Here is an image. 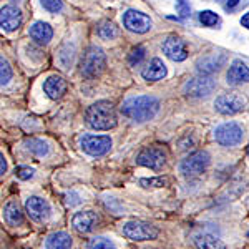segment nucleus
Returning <instances> with one entry per match:
<instances>
[{"label":"nucleus","mask_w":249,"mask_h":249,"mask_svg":"<svg viewBox=\"0 0 249 249\" xmlns=\"http://www.w3.org/2000/svg\"><path fill=\"white\" fill-rule=\"evenodd\" d=\"M96 224H98V214L90 210L75 213L73 218H71V226H73V230L82 232V234L91 232L95 230Z\"/></svg>","instance_id":"nucleus-15"},{"label":"nucleus","mask_w":249,"mask_h":249,"mask_svg":"<svg viewBox=\"0 0 249 249\" xmlns=\"http://www.w3.org/2000/svg\"><path fill=\"white\" fill-rule=\"evenodd\" d=\"M3 218H5V221L10 226H20V224H23L25 216H23V211H22V208H20L18 201L10 199V201L3 206Z\"/></svg>","instance_id":"nucleus-21"},{"label":"nucleus","mask_w":249,"mask_h":249,"mask_svg":"<svg viewBox=\"0 0 249 249\" xmlns=\"http://www.w3.org/2000/svg\"><path fill=\"white\" fill-rule=\"evenodd\" d=\"M85 122L88 126L93 128V130H102V131L113 130L116 126V123H118L113 103L107 102V100L95 102L93 105H90L87 108Z\"/></svg>","instance_id":"nucleus-2"},{"label":"nucleus","mask_w":249,"mask_h":249,"mask_svg":"<svg viewBox=\"0 0 249 249\" xmlns=\"http://www.w3.org/2000/svg\"><path fill=\"white\" fill-rule=\"evenodd\" d=\"M96 34L103 40H113L118 37V27L113 22H110V20H103L96 27Z\"/></svg>","instance_id":"nucleus-25"},{"label":"nucleus","mask_w":249,"mask_h":249,"mask_svg":"<svg viewBox=\"0 0 249 249\" xmlns=\"http://www.w3.org/2000/svg\"><path fill=\"white\" fill-rule=\"evenodd\" d=\"M195 244L198 249H226V244L213 234H198L195 238Z\"/></svg>","instance_id":"nucleus-23"},{"label":"nucleus","mask_w":249,"mask_h":249,"mask_svg":"<svg viewBox=\"0 0 249 249\" xmlns=\"http://www.w3.org/2000/svg\"><path fill=\"white\" fill-rule=\"evenodd\" d=\"M15 175H17L18 179H22V181H27V179L34 178L35 176V170L30 166H18L17 170H15Z\"/></svg>","instance_id":"nucleus-33"},{"label":"nucleus","mask_w":249,"mask_h":249,"mask_svg":"<svg viewBox=\"0 0 249 249\" xmlns=\"http://www.w3.org/2000/svg\"><path fill=\"white\" fill-rule=\"evenodd\" d=\"M241 25L246 27V29L249 30V12H248V14H244V15H243V18H241Z\"/></svg>","instance_id":"nucleus-38"},{"label":"nucleus","mask_w":249,"mask_h":249,"mask_svg":"<svg viewBox=\"0 0 249 249\" xmlns=\"http://www.w3.org/2000/svg\"><path fill=\"white\" fill-rule=\"evenodd\" d=\"M166 184L164 178H142L140 179V186L143 188H163Z\"/></svg>","instance_id":"nucleus-31"},{"label":"nucleus","mask_w":249,"mask_h":249,"mask_svg":"<svg viewBox=\"0 0 249 249\" xmlns=\"http://www.w3.org/2000/svg\"><path fill=\"white\" fill-rule=\"evenodd\" d=\"M40 3L50 14H58L63 9V0H40Z\"/></svg>","instance_id":"nucleus-30"},{"label":"nucleus","mask_w":249,"mask_h":249,"mask_svg":"<svg viewBox=\"0 0 249 249\" xmlns=\"http://www.w3.org/2000/svg\"><path fill=\"white\" fill-rule=\"evenodd\" d=\"M211 163V158L206 151H195V153L188 155L186 158L179 163V171L186 178H196V176L203 175L208 170Z\"/></svg>","instance_id":"nucleus-4"},{"label":"nucleus","mask_w":249,"mask_h":249,"mask_svg":"<svg viewBox=\"0 0 249 249\" xmlns=\"http://www.w3.org/2000/svg\"><path fill=\"white\" fill-rule=\"evenodd\" d=\"M113 146L108 135H83L80 138V148L90 156H103Z\"/></svg>","instance_id":"nucleus-6"},{"label":"nucleus","mask_w":249,"mask_h":249,"mask_svg":"<svg viewBox=\"0 0 249 249\" xmlns=\"http://www.w3.org/2000/svg\"><path fill=\"white\" fill-rule=\"evenodd\" d=\"M12 75L14 71H12L10 63L3 57H0V85H7L12 80Z\"/></svg>","instance_id":"nucleus-28"},{"label":"nucleus","mask_w":249,"mask_h":249,"mask_svg":"<svg viewBox=\"0 0 249 249\" xmlns=\"http://www.w3.org/2000/svg\"><path fill=\"white\" fill-rule=\"evenodd\" d=\"M122 232L131 241H153L160 236L158 228L144 221H126L122 226Z\"/></svg>","instance_id":"nucleus-5"},{"label":"nucleus","mask_w":249,"mask_h":249,"mask_svg":"<svg viewBox=\"0 0 249 249\" xmlns=\"http://www.w3.org/2000/svg\"><path fill=\"white\" fill-rule=\"evenodd\" d=\"M248 155H249V144H248Z\"/></svg>","instance_id":"nucleus-40"},{"label":"nucleus","mask_w":249,"mask_h":249,"mask_svg":"<svg viewBox=\"0 0 249 249\" xmlns=\"http://www.w3.org/2000/svg\"><path fill=\"white\" fill-rule=\"evenodd\" d=\"M224 55H208V57H203L198 60L196 67H198V71L201 75H211L214 71H218L221 65L224 63Z\"/></svg>","instance_id":"nucleus-20"},{"label":"nucleus","mask_w":249,"mask_h":249,"mask_svg":"<svg viewBox=\"0 0 249 249\" xmlns=\"http://www.w3.org/2000/svg\"><path fill=\"white\" fill-rule=\"evenodd\" d=\"M107 208H108V210H111V211H115V213L120 211V206L115 203V199H110V201L107 199Z\"/></svg>","instance_id":"nucleus-37"},{"label":"nucleus","mask_w":249,"mask_h":249,"mask_svg":"<svg viewBox=\"0 0 249 249\" xmlns=\"http://www.w3.org/2000/svg\"><path fill=\"white\" fill-rule=\"evenodd\" d=\"M73 239L65 231H57L50 234L45 241V249H71Z\"/></svg>","instance_id":"nucleus-22"},{"label":"nucleus","mask_w":249,"mask_h":249,"mask_svg":"<svg viewBox=\"0 0 249 249\" xmlns=\"http://www.w3.org/2000/svg\"><path fill=\"white\" fill-rule=\"evenodd\" d=\"M142 77L148 82H158L166 77V65L163 63V60L160 58H153L146 67L143 68Z\"/></svg>","instance_id":"nucleus-19"},{"label":"nucleus","mask_w":249,"mask_h":249,"mask_svg":"<svg viewBox=\"0 0 249 249\" xmlns=\"http://www.w3.org/2000/svg\"><path fill=\"white\" fill-rule=\"evenodd\" d=\"M120 111L123 113V116L131 120V122L136 123L150 122L160 111V100L151 95L131 96V98L124 100L122 103Z\"/></svg>","instance_id":"nucleus-1"},{"label":"nucleus","mask_w":249,"mask_h":249,"mask_svg":"<svg viewBox=\"0 0 249 249\" xmlns=\"http://www.w3.org/2000/svg\"><path fill=\"white\" fill-rule=\"evenodd\" d=\"M226 77H228V83L234 87L241 85V83H249V68L241 60H234L231 63L230 70H228Z\"/></svg>","instance_id":"nucleus-17"},{"label":"nucleus","mask_w":249,"mask_h":249,"mask_svg":"<svg viewBox=\"0 0 249 249\" xmlns=\"http://www.w3.org/2000/svg\"><path fill=\"white\" fill-rule=\"evenodd\" d=\"M199 22H201L204 27H214L216 23L219 22V17H218V14H214L213 10H203V12H199Z\"/></svg>","instance_id":"nucleus-29"},{"label":"nucleus","mask_w":249,"mask_h":249,"mask_svg":"<svg viewBox=\"0 0 249 249\" xmlns=\"http://www.w3.org/2000/svg\"><path fill=\"white\" fill-rule=\"evenodd\" d=\"M107 67V55L105 52L96 45H90L83 52L82 60H80V73L88 80H93Z\"/></svg>","instance_id":"nucleus-3"},{"label":"nucleus","mask_w":249,"mask_h":249,"mask_svg":"<svg viewBox=\"0 0 249 249\" xmlns=\"http://www.w3.org/2000/svg\"><path fill=\"white\" fill-rule=\"evenodd\" d=\"M216 83L210 75H201V77H195L191 80H188L183 85V93L190 98H203L213 93Z\"/></svg>","instance_id":"nucleus-8"},{"label":"nucleus","mask_w":249,"mask_h":249,"mask_svg":"<svg viewBox=\"0 0 249 249\" xmlns=\"http://www.w3.org/2000/svg\"><path fill=\"white\" fill-rule=\"evenodd\" d=\"M23 15L15 5H3L0 9V29L7 34H12L22 25Z\"/></svg>","instance_id":"nucleus-13"},{"label":"nucleus","mask_w":249,"mask_h":249,"mask_svg":"<svg viewBox=\"0 0 249 249\" xmlns=\"http://www.w3.org/2000/svg\"><path fill=\"white\" fill-rule=\"evenodd\" d=\"M25 146L27 150L30 151V153H34L35 156H38V158H42V156H47L48 155V144L43 142V140L40 138H27L25 140Z\"/></svg>","instance_id":"nucleus-26"},{"label":"nucleus","mask_w":249,"mask_h":249,"mask_svg":"<svg viewBox=\"0 0 249 249\" xmlns=\"http://www.w3.org/2000/svg\"><path fill=\"white\" fill-rule=\"evenodd\" d=\"M243 136H244L243 126L236 122L223 123L214 130L216 142L219 144H223V146H236V144H239L243 142Z\"/></svg>","instance_id":"nucleus-7"},{"label":"nucleus","mask_w":249,"mask_h":249,"mask_svg":"<svg viewBox=\"0 0 249 249\" xmlns=\"http://www.w3.org/2000/svg\"><path fill=\"white\" fill-rule=\"evenodd\" d=\"M25 211L34 221L43 223L50 218L52 214V206L42 196H29L25 201Z\"/></svg>","instance_id":"nucleus-12"},{"label":"nucleus","mask_w":249,"mask_h":249,"mask_svg":"<svg viewBox=\"0 0 249 249\" xmlns=\"http://www.w3.org/2000/svg\"><path fill=\"white\" fill-rule=\"evenodd\" d=\"M123 27L133 34H146L151 30L153 22L146 14L138 10H128L123 14Z\"/></svg>","instance_id":"nucleus-10"},{"label":"nucleus","mask_w":249,"mask_h":249,"mask_svg":"<svg viewBox=\"0 0 249 249\" xmlns=\"http://www.w3.org/2000/svg\"><path fill=\"white\" fill-rule=\"evenodd\" d=\"M163 52L173 62H183L188 57V48L184 45V42L179 37H175V35L168 37L163 42Z\"/></svg>","instance_id":"nucleus-14"},{"label":"nucleus","mask_w":249,"mask_h":249,"mask_svg":"<svg viewBox=\"0 0 249 249\" xmlns=\"http://www.w3.org/2000/svg\"><path fill=\"white\" fill-rule=\"evenodd\" d=\"M246 105V98L239 93H226L216 98L214 108L221 115H236Z\"/></svg>","instance_id":"nucleus-11"},{"label":"nucleus","mask_w":249,"mask_h":249,"mask_svg":"<svg viewBox=\"0 0 249 249\" xmlns=\"http://www.w3.org/2000/svg\"><path fill=\"white\" fill-rule=\"evenodd\" d=\"M73 62H75V47L67 43V45H63L58 52V63L62 68L68 70V68L73 67Z\"/></svg>","instance_id":"nucleus-24"},{"label":"nucleus","mask_w":249,"mask_h":249,"mask_svg":"<svg viewBox=\"0 0 249 249\" xmlns=\"http://www.w3.org/2000/svg\"><path fill=\"white\" fill-rule=\"evenodd\" d=\"M136 163L140 166L150 168V170L160 171L166 163V153L160 146H146L136 156Z\"/></svg>","instance_id":"nucleus-9"},{"label":"nucleus","mask_w":249,"mask_h":249,"mask_svg":"<svg viewBox=\"0 0 249 249\" xmlns=\"http://www.w3.org/2000/svg\"><path fill=\"white\" fill-rule=\"evenodd\" d=\"M176 9H178V14L181 18H186L190 15V3H188V0H176Z\"/></svg>","instance_id":"nucleus-34"},{"label":"nucleus","mask_w":249,"mask_h":249,"mask_svg":"<svg viewBox=\"0 0 249 249\" xmlns=\"http://www.w3.org/2000/svg\"><path fill=\"white\" fill-rule=\"evenodd\" d=\"M43 93L50 100H60L67 93V82L60 75H50L45 82H43Z\"/></svg>","instance_id":"nucleus-16"},{"label":"nucleus","mask_w":249,"mask_h":249,"mask_svg":"<svg viewBox=\"0 0 249 249\" xmlns=\"http://www.w3.org/2000/svg\"><path fill=\"white\" fill-rule=\"evenodd\" d=\"M30 38L38 45H47L53 38V29L47 22H35L29 30Z\"/></svg>","instance_id":"nucleus-18"},{"label":"nucleus","mask_w":249,"mask_h":249,"mask_svg":"<svg viewBox=\"0 0 249 249\" xmlns=\"http://www.w3.org/2000/svg\"><path fill=\"white\" fill-rule=\"evenodd\" d=\"M65 203L68 204V206H77V204L82 203V199H80V195L75 191H70L65 195Z\"/></svg>","instance_id":"nucleus-35"},{"label":"nucleus","mask_w":249,"mask_h":249,"mask_svg":"<svg viewBox=\"0 0 249 249\" xmlns=\"http://www.w3.org/2000/svg\"><path fill=\"white\" fill-rule=\"evenodd\" d=\"M7 170H9V164H7V160H5V156H3V153H0V176L5 175Z\"/></svg>","instance_id":"nucleus-36"},{"label":"nucleus","mask_w":249,"mask_h":249,"mask_svg":"<svg viewBox=\"0 0 249 249\" xmlns=\"http://www.w3.org/2000/svg\"><path fill=\"white\" fill-rule=\"evenodd\" d=\"M239 3V0H228L226 2V7H230V9H232V7H236Z\"/></svg>","instance_id":"nucleus-39"},{"label":"nucleus","mask_w":249,"mask_h":249,"mask_svg":"<svg viewBox=\"0 0 249 249\" xmlns=\"http://www.w3.org/2000/svg\"><path fill=\"white\" fill-rule=\"evenodd\" d=\"M88 249H116L115 243L105 236H95L88 243Z\"/></svg>","instance_id":"nucleus-27"},{"label":"nucleus","mask_w":249,"mask_h":249,"mask_svg":"<svg viewBox=\"0 0 249 249\" xmlns=\"http://www.w3.org/2000/svg\"><path fill=\"white\" fill-rule=\"evenodd\" d=\"M143 58H144V48L143 47L133 48V50H131V53L128 55V62H130V65H138Z\"/></svg>","instance_id":"nucleus-32"}]
</instances>
